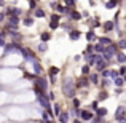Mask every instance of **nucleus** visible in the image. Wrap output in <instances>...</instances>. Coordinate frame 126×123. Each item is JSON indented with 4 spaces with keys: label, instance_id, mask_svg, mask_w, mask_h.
I'll return each instance as SVG.
<instances>
[{
    "label": "nucleus",
    "instance_id": "f257e3e1",
    "mask_svg": "<svg viewBox=\"0 0 126 123\" xmlns=\"http://www.w3.org/2000/svg\"><path fill=\"white\" fill-rule=\"evenodd\" d=\"M75 80L72 77H65L62 80V93H64L65 98H75Z\"/></svg>",
    "mask_w": 126,
    "mask_h": 123
},
{
    "label": "nucleus",
    "instance_id": "f03ea898",
    "mask_svg": "<svg viewBox=\"0 0 126 123\" xmlns=\"http://www.w3.org/2000/svg\"><path fill=\"white\" fill-rule=\"evenodd\" d=\"M34 89H40L42 93H45V94H46V91H48V80H46L45 77H35V80H34Z\"/></svg>",
    "mask_w": 126,
    "mask_h": 123
},
{
    "label": "nucleus",
    "instance_id": "7ed1b4c3",
    "mask_svg": "<svg viewBox=\"0 0 126 123\" xmlns=\"http://www.w3.org/2000/svg\"><path fill=\"white\" fill-rule=\"evenodd\" d=\"M19 53H21V54H22V58H24L27 62H31V64H34L35 61H38V59H37V56L34 54V51H32V50H29V48H24V46H22Z\"/></svg>",
    "mask_w": 126,
    "mask_h": 123
},
{
    "label": "nucleus",
    "instance_id": "20e7f679",
    "mask_svg": "<svg viewBox=\"0 0 126 123\" xmlns=\"http://www.w3.org/2000/svg\"><path fill=\"white\" fill-rule=\"evenodd\" d=\"M94 117H96V114H94V112H91V110H85V109H81V112H80V120H81V122H91Z\"/></svg>",
    "mask_w": 126,
    "mask_h": 123
},
{
    "label": "nucleus",
    "instance_id": "39448f33",
    "mask_svg": "<svg viewBox=\"0 0 126 123\" xmlns=\"http://www.w3.org/2000/svg\"><path fill=\"white\" fill-rule=\"evenodd\" d=\"M118 51H120V50H118L117 43H112V45H109L107 48H105V54H109L110 58H112V56H117Z\"/></svg>",
    "mask_w": 126,
    "mask_h": 123
},
{
    "label": "nucleus",
    "instance_id": "423d86ee",
    "mask_svg": "<svg viewBox=\"0 0 126 123\" xmlns=\"http://www.w3.org/2000/svg\"><path fill=\"white\" fill-rule=\"evenodd\" d=\"M121 117H126V107L125 105H118L117 110H115V115H113L115 120H118V118H121Z\"/></svg>",
    "mask_w": 126,
    "mask_h": 123
},
{
    "label": "nucleus",
    "instance_id": "0eeeda50",
    "mask_svg": "<svg viewBox=\"0 0 126 123\" xmlns=\"http://www.w3.org/2000/svg\"><path fill=\"white\" fill-rule=\"evenodd\" d=\"M107 66H109V62H107V61H104V59L97 61V62H96V72H97V74L104 72L105 69H107Z\"/></svg>",
    "mask_w": 126,
    "mask_h": 123
},
{
    "label": "nucleus",
    "instance_id": "6e6552de",
    "mask_svg": "<svg viewBox=\"0 0 126 123\" xmlns=\"http://www.w3.org/2000/svg\"><path fill=\"white\" fill-rule=\"evenodd\" d=\"M88 85H89V80H88V77H85V75L75 82V86H77V88H88Z\"/></svg>",
    "mask_w": 126,
    "mask_h": 123
},
{
    "label": "nucleus",
    "instance_id": "1a4fd4ad",
    "mask_svg": "<svg viewBox=\"0 0 126 123\" xmlns=\"http://www.w3.org/2000/svg\"><path fill=\"white\" fill-rule=\"evenodd\" d=\"M32 67H34V75H37V77H42V74H43V67H42L40 62L35 61L34 64H32Z\"/></svg>",
    "mask_w": 126,
    "mask_h": 123
},
{
    "label": "nucleus",
    "instance_id": "9d476101",
    "mask_svg": "<svg viewBox=\"0 0 126 123\" xmlns=\"http://www.w3.org/2000/svg\"><path fill=\"white\" fill-rule=\"evenodd\" d=\"M102 29H104V32H107V34H109V32H112L115 29V22L113 21H105L104 24H102Z\"/></svg>",
    "mask_w": 126,
    "mask_h": 123
},
{
    "label": "nucleus",
    "instance_id": "9b49d317",
    "mask_svg": "<svg viewBox=\"0 0 126 123\" xmlns=\"http://www.w3.org/2000/svg\"><path fill=\"white\" fill-rule=\"evenodd\" d=\"M58 120H59V123H69V122H70V115H69V112L62 110L61 115L58 117Z\"/></svg>",
    "mask_w": 126,
    "mask_h": 123
},
{
    "label": "nucleus",
    "instance_id": "f8f14e48",
    "mask_svg": "<svg viewBox=\"0 0 126 123\" xmlns=\"http://www.w3.org/2000/svg\"><path fill=\"white\" fill-rule=\"evenodd\" d=\"M85 58V62L88 66H96V61H94V53H91V54H83Z\"/></svg>",
    "mask_w": 126,
    "mask_h": 123
},
{
    "label": "nucleus",
    "instance_id": "ddd939ff",
    "mask_svg": "<svg viewBox=\"0 0 126 123\" xmlns=\"http://www.w3.org/2000/svg\"><path fill=\"white\" fill-rule=\"evenodd\" d=\"M80 37H81V32L77 31V29H72V31L69 32V38H70V40H78Z\"/></svg>",
    "mask_w": 126,
    "mask_h": 123
},
{
    "label": "nucleus",
    "instance_id": "4468645a",
    "mask_svg": "<svg viewBox=\"0 0 126 123\" xmlns=\"http://www.w3.org/2000/svg\"><path fill=\"white\" fill-rule=\"evenodd\" d=\"M93 46H94V53H97V54H104V53H105V46L104 45H101V43H94V45H93Z\"/></svg>",
    "mask_w": 126,
    "mask_h": 123
},
{
    "label": "nucleus",
    "instance_id": "2eb2a0df",
    "mask_svg": "<svg viewBox=\"0 0 126 123\" xmlns=\"http://www.w3.org/2000/svg\"><path fill=\"white\" fill-rule=\"evenodd\" d=\"M88 80H89V83H93V85H99V74L97 72H96V74H89Z\"/></svg>",
    "mask_w": 126,
    "mask_h": 123
},
{
    "label": "nucleus",
    "instance_id": "dca6fc26",
    "mask_svg": "<svg viewBox=\"0 0 126 123\" xmlns=\"http://www.w3.org/2000/svg\"><path fill=\"white\" fill-rule=\"evenodd\" d=\"M97 42L101 43V45H104L105 48H107L109 45H112V43H113V42H112V38H109V37H99V38H97Z\"/></svg>",
    "mask_w": 126,
    "mask_h": 123
},
{
    "label": "nucleus",
    "instance_id": "f3484780",
    "mask_svg": "<svg viewBox=\"0 0 126 123\" xmlns=\"http://www.w3.org/2000/svg\"><path fill=\"white\" fill-rule=\"evenodd\" d=\"M61 112H62V109H61V104H58V102H54V105H53V115H54L56 118L61 115Z\"/></svg>",
    "mask_w": 126,
    "mask_h": 123
},
{
    "label": "nucleus",
    "instance_id": "a211bd4d",
    "mask_svg": "<svg viewBox=\"0 0 126 123\" xmlns=\"http://www.w3.org/2000/svg\"><path fill=\"white\" fill-rule=\"evenodd\" d=\"M69 16H70L69 19H72V21H80V19L83 18V16H81V13L75 11V10H74V11H70V15H69Z\"/></svg>",
    "mask_w": 126,
    "mask_h": 123
},
{
    "label": "nucleus",
    "instance_id": "6ab92c4d",
    "mask_svg": "<svg viewBox=\"0 0 126 123\" xmlns=\"http://www.w3.org/2000/svg\"><path fill=\"white\" fill-rule=\"evenodd\" d=\"M117 61L120 62V64H126V53L118 51V53H117Z\"/></svg>",
    "mask_w": 126,
    "mask_h": 123
},
{
    "label": "nucleus",
    "instance_id": "aec40b11",
    "mask_svg": "<svg viewBox=\"0 0 126 123\" xmlns=\"http://www.w3.org/2000/svg\"><path fill=\"white\" fill-rule=\"evenodd\" d=\"M107 98H109V93L105 91V89H102V91H101V93L97 94V98H96V101H97V102H101V101H105Z\"/></svg>",
    "mask_w": 126,
    "mask_h": 123
},
{
    "label": "nucleus",
    "instance_id": "412c9836",
    "mask_svg": "<svg viewBox=\"0 0 126 123\" xmlns=\"http://www.w3.org/2000/svg\"><path fill=\"white\" fill-rule=\"evenodd\" d=\"M107 114H109V112H107V109H105V107H99L97 110H96V115H97V117H102V118L107 117Z\"/></svg>",
    "mask_w": 126,
    "mask_h": 123
},
{
    "label": "nucleus",
    "instance_id": "4be33fe9",
    "mask_svg": "<svg viewBox=\"0 0 126 123\" xmlns=\"http://www.w3.org/2000/svg\"><path fill=\"white\" fill-rule=\"evenodd\" d=\"M86 40H88V42L97 40V37H96V32H94V31H88V32H86Z\"/></svg>",
    "mask_w": 126,
    "mask_h": 123
},
{
    "label": "nucleus",
    "instance_id": "5701e85b",
    "mask_svg": "<svg viewBox=\"0 0 126 123\" xmlns=\"http://www.w3.org/2000/svg\"><path fill=\"white\" fill-rule=\"evenodd\" d=\"M112 82H113V85L117 86V88H121V86L125 85V78L123 77H117L115 80H112Z\"/></svg>",
    "mask_w": 126,
    "mask_h": 123
},
{
    "label": "nucleus",
    "instance_id": "b1692460",
    "mask_svg": "<svg viewBox=\"0 0 126 123\" xmlns=\"http://www.w3.org/2000/svg\"><path fill=\"white\" fill-rule=\"evenodd\" d=\"M34 21H35V19L32 18V16H27V18H24V19H22V24H24V26H27V27H31V26H34Z\"/></svg>",
    "mask_w": 126,
    "mask_h": 123
},
{
    "label": "nucleus",
    "instance_id": "393cba45",
    "mask_svg": "<svg viewBox=\"0 0 126 123\" xmlns=\"http://www.w3.org/2000/svg\"><path fill=\"white\" fill-rule=\"evenodd\" d=\"M112 70H113V69H105L104 72H101V75H102V78H110L112 80Z\"/></svg>",
    "mask_w": 126,
    "mask_h": 123
},
{
    "label": "nucleus",
    "instance_id": "a878e982",
    "mask_svg": "<svg viewBox=\"0 0 126 123\" xmlns=\"http://www.w3.org/2000/svg\"><path fill=\"white\" fill-rule=\"evenodd\" d=\"M37 50H38L40 53H45L46 50H48V43H45V42H40V43H38V46H37Z\"/></svg>",
    "mask_w": 126,
    "mask_h": 123
},
{
    "label": "nucleus",
    "instance_id": "bb28decb",
    "mask_svg": "<svg viewBox=\"0 0 126 123\" xmlns=\"http://www.w3.org/2000/svg\"><path fill=\"white\" fill-rule=\"evenodd\" d=\"M117 46H118V50H126V38H120L118 40V43H117Z\"/></svg>",
    "mask_w": 126,
    "mask_h": 123
},
{
    "label": "nucleus",
    "instance_id": "cd10ccee",
    "mask_svg": "<svg viewBox=\"0 0 126 123\" xmlns=\"http://www.w3.org/2000/svg\"><path fill=\"white\" fill-rule=\"evenodd\" d=\"M40 38H42V42L46 43L49 38H51V34H49V32H42V34H40Z\"/></svg>",
    "mask_w": 126,
    "mask_h": 123
},
{
    "label": "nucleus",
    "instance_id": "c85d7f7f",
    "mask_svg": "<svg viewBox=\"0 0 126 123\" xmlns=\"http://www.w3.org/2000/svg\"><path fill=\"white\" fill-rule=\"evenodd\" d=\"M115 6H117V0H109V2L105 3V8L107 10H113Z\"/></svg>",
    "mask_w": 126,
    "mask_h": 123
},
{
    "label": "nucleus",
    "instance_id": "c756f323",
    "mask_svg": "<svg viewBox=\"0 0 126 123\" xmlns=\"http://www.w3.org/2000/svg\"><path fill=\"white\" fill-rule=\"evenodd\" d=\"M49 21H51V22H58V24H59V21H61V16H59L58 13H54V15L49 16Z\"/></svg>",
    "mask_w": 126,
    "mask_h": 123
},
{
    "label": "nucleus",
    "instance_id": "7c9ffc66",
    "mask_svg": "<svg viewBox=\"0 0 126 123\" xmlns=\"http://www.w3.org/2000/svg\"><path fill=\"white\" fill-rule=\"evenodd\" d=\"M89 69H91V66H88V64L81 66V74H83V75H86V77H88V75H89Z\"/></svg>",
    "mask_w": 126,
    "mask_h": 123
},
{
    "label": "nucleus",
    "instance_id": "2f4dec72",
    "mask_svg": "<svg viewBox=\"0 0 126 123\" xmlns=\"http://www.w3.org/2000/svg\"><path fill=\"white\" fill-rule=\"evenodd\" d=\"M118 75H120V77H125V75H126V64L120 66V69H118Z\"/></svg>",
    "mask_w": 126,
    "mask_h": 123
},
{
    "label": "nucleus",
    "instance_id": "473e14b6",
    "mask_svg": "<svg viewBox=\"0 0 126 123\" xmlns=\"http://www.w3.org/2000/svg\"><path fill=\"white\" fill-rule=\"evenodd\" d=\"M35 18H45V11L42 8H35Z\"/></svg>",
    "mask_w": 126,
    "mask_h": 123
},
{
    "label": "nucleus",
    "instance_id": "72a5a7b5",
    "mask_svg": "<svg viewBox=\"0 0 126 123\" xmlns=\"http://www.w3.org/2000/svg\"><path fill=\"white\" fill-rule=\"evenodd\" d=\"M110 83H112L110 78H102V80H101V86H102V88H107Z\"/></svg>",
    "mask_w": 126,
    "mask_h": 123
},
{
    "label": "nucleus",
    "instance_id": "f704fd0d",
    "mask_svg": "<svg viewBox=\"0 0 126 123\" xmlns=\"http://www.w3.org/2000/svg\"><path fill=\"white\" fill-rule=\"evenodd\" d=\"M89 123H105V118H102V117H97V115H96L94 118H93L91 122Z\"/></svg>",
    "mask_w": 126,
    "mask_h": 123
},
{
    "label": "nucleus",
    "instance_id": "c9c22d12",
    "mask_svg": "<svg viewBox=\"0 0 126 123\" xmlns=\"http://www.w3.org/2000/svg\"><path fill=\"white\" fill-rule=\"evenodd\" d=\"M97 105H99V102H97V101H93V102H91V105H89V107H91V110L94 112V114H96V110L99 109Z\"/></svg>",
    "mask_w": 126,
    "mask_h": 123
},
{
    "label": "nucleus",
    "instance_id": "e433bc0d",
    "mask_svg": "<svg viewBox=\"0 0 126 123\" xmlns=\"http://www.w3.org/2000/svg\"><path fill=\"white\" fill-rule=\"evenodd\" d=\"M56 11H58V13H65V10H67V8H65V6H62V5H58V3H56Z\"/></svg>",
    "mask_w": 126,
    "mask_h": 123
},
{
    "label": "nucleus",
    "instance_id": "4c0bfd02",
    "mask_svg": "<svg viewBox=\"0 0 126 123\" xmlns=\"http://www.w3.org/2000/svg\"><path fill=\"white\" fill-rule=\"evenodd\" d=\"M72 104H74V107L80 109V99L78 98H72Z\"/></svg>",
    "mask_w": 126,
    "mask_h": 123
},
{
    "label": "nucleus",
    "instance_id": "58836bf2",
    "mask_svg": "<svg viewBox=\"0 0 126 123\" xmlns=\"http://www.w3.org/2000/svg\"><path fill=\"white\" fill-rule=\"evenodd\" d=\"M64 3L67 5V8H74V5H75V0H64Z\"/></svg>",
    "mask_w": 126,
    "mask_h": 123
},
{
    "label": "nucleus",
    "instance_id": "ea45409f",
    "mask_svg": "<svg viewBox=\"0 0 126 123\" xmlns=\"http://www.w3.org/2000/svg\"><path fill=\"white\" fill-rule=\"evenodd\" d=\"M58 74H59V69L58 67H54V66L49 67V75H58Z\"/></svg>",
    "mask_w": 126,
    "mask_h": 123
},
{
    "label": "nucleus",
    "instance_id": "a19ab883",
    "mask_svg": "<svg viewBox=\"0 0 126 123\" xmlns=\"http://www.w3.org/2000/svg\"><path fill=\"white\" fill-rule=\"evenodd\" d=\"M58 27H59L58 22H51V21H49V29H51V31H56Z\"/></svg>",
    "mask_w": 126,
    "mask_h": 123
},
{
    "label": "nucleus",
    "instance_id": "79ce46f5",
    "mask_svg": "<svg viewBox=\"0 0 126 123\" xmlns=\"http://www.w3.org/2000/svg\"><path fill=\"white\" fill-rule=\"evenodd\" d=\"M29 8L35 10V8H37V2H35V0H31V2H29Z\"/></svg>",
    "mask_w": 126,
    "mask_h": 123
},
{
    "label": "nucleus",
    "instance_id": "37998d69",
    "mask_svg": "<svg viewBox=\"0 0 126 123\" xmlns=\"http://www.w3.org/2000/svg\"><path fill=\"white\" fill-rule=\"evenodd\" d=\"M117 123H126V117H121V118H118V120H115Z\"/></svg>",
    "mask_w": 126,
    "mask_h": 123
},
{
    "label": "nucleus",
    "instance_id": "c03bdc74",
    "mask_svg": "<svg viewBox=\"0 0 126 123\" xmlns=\"http://www.w3.org/2000/svg\"><path fill=\"white\" fill-rule=\"evenodd\" d=\"M123 93V88H115V94H121Z\"/></svg>",
    "mask_w": 126,
    "mask_h": 123
},
{
    "label": "nucleus",
    "instance_id": "a18cd8bd",
    "mask_svg": "<svg viewBox=\"0 0 126 123\" xmlns=\"http://www.w3.org/2000/svg\"><path fill=\"white\" fill-rule=\"evenodd\" d=\"M5 18H6V15H5V13H0V22H2V21H5Z\"/></svg>",
    "mask_w": 126,
    "mask_h": 123
},
{
    "label": "nucleus",
    "instance_id": "49530a36",
    "mask_svg": "<svg viewBox=\"0 0 126 123\" xmlns=\"http://www.w3.org/2000/svg\"><path fill=\"white\" fill-rule=\"evenodd\" d=\"M74 123H83V122H81L80 118H74Z\"/></svg>",
    "mask_w": 126,
    "mask_h": 123
},
{
    "label": "nucleus",
    "instance_id": "de8ad7c7",
    "mask_svg": "<svg viewBox=\"0 0 126 123\" xmlns=\"http://www.w3.org/2000/svg\"><path fill=\"white\" fill-rule=\"evenodd\" d=\"M0 6H5V2H3V0H0Z\"/></svg>",
    "mask_w": 126,
    "mask_h": 123
},
{
    "label": "nucleus",
    "instance_id": "09e8293b",
    "mask_svg": "<svg viewBox=\"0 0 126 123\" xmlns=\"http://www.w3.org/2000/svg\"><path fill=\"white\" fill-rule=\"evenodd\" d=\"M123 78H125V83H126V75H125V77H123Z\"/></svg>",
    "mask_w": 126,
    "mask_h": 123
},
{
    "label": "nucleus",
    "instance_id": "8fccbe9b",
    "mask_svg": "<svg viewBox=\"0 0 126 123\" xmlns=\"http://www.w3.org/2000/svg\"><path fill=\"white\" fill-rule=\"evenodd\" d=\"M125 107H126V99H125Z\"/></svg>",
    "mask_w": 126,
    "mask_h": 123
},
{
    "label": "nucleus",
    "instance_id": "3c124183",
    "mask_svg": "<svg viewBox=\"0 0 126 123\" xmlns=\"http://www.w3.org/2000/svg\"><path fill=\"white\" fill-rule=\"evenodd\" d=\"M117 2H118V0H117Z\"/></svg>",
    "mask_w": 126,
    "mask_h": 123
}]
</instances>
